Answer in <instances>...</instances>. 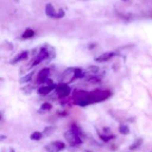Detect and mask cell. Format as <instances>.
<instances>
[{"instance_id": "6da1fadb", "label": "cell", "mask_w": 152, "mask_h": 152, "mask_svg": "<svg viewBox=\"0 0 152 152\" xmlns=\"http://www.w3.org/2000/svg\"><path fill=\"white\" fill-rule=\"evenodd\" d=\"M80 136V134H78L75 132H74L72 129H70V130L67 131L64 134V137H65V139L72 146H77V145H80L83 142Z\"/></svg>"}, {"instance_id": "7a4b0ae2", "label": "cell", "mask_w": 152, "mask_h": 152, "mask_svg": "<svg viewBox=\"0 0 152 152\" xmlns=\"http://www.w3.org/2000/svg\"><path fill=\"white\" fill-rule=\"evenodd\" d=\"M65 148V143L61 141H55V142H50L45 146V149L47 152H59Z\"/></svg>"}, {"instance_id": "3957f363", "label": "cell", "mask_w": 152, "mask_h": 152, "mask_svg": "<svg viewBox=\"0 0 152 152\" xmlns=\"http://www.w3.org/2000/svg\"><path fill=\"white\" fill-rule=\"evenodd\" d=\"M56 92H57L59 97L64 98L68 96L71 93V88L69 86H67L66 84H60L56 86Z\"/></svg>"}, {"instance_id": "277c9868", "label": "cell", "mask_w": 152, "mask_h": 152, "mask_svg": "<svg viewBox=\"0 0 152 152\" xmlns=\"http://www.w3.org/2000/svg\"><path fill=\"white\" fill-rule=\"evenodd\" d=\"M48 56H49L48 51L46 50V48H42L41 49V50H40L39 53L38 54V56H37V58H36L35 61H34V63H33L31 68H32V67H34L35 65H39L40 62H42L43 60H45V59H47Z\"/></svg>"}, {"instance_id": "5b68a950", "label": "cell", "mask_w": 152, "mask_h": 152, "mask_svg": "<svg viewBox=\"0 0 152 152\" xmlns=\"http://www.w3.org/2000/svg\"><path fill=\"white\" fill-rule=\"evenodd\" d=\"M117 53L114 51L105 52V53H102V54H101L100 56L96 57V59H95V60L98 62H107V61L110 60L111 58L117 56Z\"/></svg>"}, {"instance_id": "8992f818", "label": "cell", "mask_w": 152, "mask_h": 152, "mask_svg": "<svg viewBox=\"0 0 152 152\" xmlns=\"http://www.w3.org/2000/svg\"><path fill=\"white\" fill-rule=\"evenodd\" d=\"M45 14L50 18H54L58 19V12L56 13L54 10V7H53L51 4L48 3L45 6Z\"/></svg>"}, {"instance_id": "52a82bcc", "label": "cell", "mask_w": 152, "mask_h": 152, "mask_svg": "<svg viewBox=\"0 0 152 152\" xmlns=\"http://www.w3.org/2000/svg\"><path fill=\"white\" fill-rule=\"evenodd\" d=\"M49 75H50V69L48 68H43L38 74V81L41 82V83L46 82L48 79Z\"/></svg>"}, {"instance_id": "ba28073f", "label": "cell", "mask_w": 152, "mask_h": 152, "mask_svg": "<svg viewBox=\"0 0 152 152\" xmlns=\"http://www.w3.org/2000/svg\"><path fill=\"white\" fill-rule=\"evenodd\" d=\"M56 85L52 84V85H48V86H45V87H41L39 88L38 93L39 94L42 95H46L48 94H49L50 92H51L52 91L54 90V89L56 88Z\"/></svg>"}, {"instance_id": "9c48e42d", "label": "cell", "mask_w": 152, "mask_h": 152, "mask_svg": "<svg viewBox=\"0 0 152 152\" xmlns=\"http://www.w3.org/2000/svg\"><path fill=\"white\" fill-rule=\"evenodd\" d=\"M27 57H28V52L27 51L22 52L20 54H19L18 56H16V57H15L14 59L11 61V64H16V63H17V62H21V61L27 59Z\"/></svg>"}, {"instance_id": "30bf717a", "label": "cell", "mask_w": 152, "mask_h": 152, "mask_svg": "<svg viewBox=\"0 0 152 152\" xmlns=\"http://www.w3.org/2000/svg\"><path fill=\"white\" fill-rule=\"evenodd\" d=\"M34 74V71H31V72H30L29 74H28L27 75L24 76L23 77H22V78L19 80V83H20V84H25V83H28V82H30L31 80H32Z\"/></svg>"}, {"instance_id": "8fae6325", "label": "cell", "mask_w": 152, "mask_h": 152, "mask_svg": "<svg viewBox=\"0 0 152 152\" xmlns=\"http://www.w3.org/2000/svg\"><path fill=\"white\" fill-rule=\"evenodd\" d=\"M84 77V74L83 73L82 70L80 68H75L74 70V75H73L72 79L71 80V82L73 81L74 80H77V79H80V78H83Z\"/></svg>"}, {"instance_id": "7c38bea8", "label": "cell", "mask_w": 152, "mask_h": 152, "mask_svg": "<svg viewBox=\"0 0 152 152\" xmlns=\"http://www.w3.org/2000/svg\"><path fill=\"white\" fill-rule=\"evenodd\" d=\"M34 35V31H33L32 29L28 28V29H27L26 31L23 33V34H22V38H24V39H29V38H31V37H32Z\"/></svg>"}, {"instance_id": "4fadbf2b", "label": "cell", "mask_w": 152, "mask_h": 152, "mask_svg": "<svg viewBox=\"0 0 152 152\" xmlns=\"http://www.w3.org/2000/svg\"><path fill=\"white\" fill-rule=\"evenodd\" d=\"M42 137V134L41 132H35L31 135V140H35V141H38L40 140Z\"/></svg>"}, {"instance_id": "5bb4252c", "label": "cell", "mask_w": 152, "mask_h": 152, "mask_svg": "<svg viewBox=\"0 0 152 152\" xmlns=\"http://www.w3.org/2000/svg\"><path fill=\"white\" fill-rule=\"evenodd\" d=\"M55 132V127L53 126H48V127L45 128L44 131H43V134L45 136H50V134Z\"/></svg>"}, {"instance_id": "9a60e30c", "label": "cell", "mask_w": 152, "mask_h": 152, "mask_svg": "<svg viewBox=\"0 0 152 152\" xmlns=\"http://www.w3.org/2000/svg\"><path fill=\"white\" fill-rule=\"evenodd\" d=\"M142 139L137 140L135 141V142H134V143L132 144V145H131L130 147H129V148H130L131 150L137 149V148H138L140 146L141 144H142Z\"/></svg>"}, {"instance_id": "2e32d148", "label": "cell", "mask_w": 152, "mask_h": 152, "mask_svg": "<svg viewBox=\"0 0 152 152\" xmlns=\"http://www.w3.org/2000/svg\"><path fill=\"white\" fill-rule=\"evenodd\" d=\"M119 131H120V133L123 135H127L130 133V130H129V127L127 126H125V125L120 126Z\"/></svg>"}, {"instance_id": "e0dca14e", "label": "cell", "mask_w": 152, "mask_h": 152, "mask_svg": "<svg viewBox=\"0 0 152 152\" xmlns=\"http://www.w3.org/2000/svg\"><path fill=\"white\" fill-rule=\"evenodd\" d=\"M99 137H100V139L102 140L103 142H108V141H110L111 140L115 138V136H113V135H100Z\"/></svg>"}, {"instance_id": "ac0fdd59", "label": "cell", "mask_w": 152, "mask_h": 152, "mask_svg": "<svg viewBox=\"0 0 152 152\" xmlns=\"http://www.w3.org/2000/svg\"><path fill=\"white\" fill-rule=\"evenodd\" d=\"M51 108H52V105H50V104L46 102V103L42 104V105H41L40 109L42 110V111H49V110L51 109Z\"/></svg>"}, {"instance_id": "d6986e66", "label": "cell", "mask_w": 152, "mask_h": 152, "mask_svg": "<svg viewBox=\"0 0 152 152\" xmlns=\"http://www.w3.org/2000/svg\"><path fill=\"white\" fill-rule=\"evenodd\" d=\"M6 138V137H4V136H2V135H1V140H3V139H5Z\"/></svg>"}, {"instance_id": "ffe728a7", "label": "cell", "mask_w": 152, "mask_h": 152, "mask_svg": "<svg viewBox=\"0 0 152 152\" xmlns=\"http://www.w3.org/2000/svg\"><path fill=\"white\" fill-rule=\"evenodd\" d=\"M10 152H15V151H14V150L13 149V148H10Z\"/></svg>"}, {"instance_id": "44dd1931", "label": "cell", "mask_w": 152, "mask_h": 152, "mask_svg": "<svg viewBox=\"0 0 152 152\" xmlns=\"http://www.w3.org/2000/svg\"><path fill=\"white\" fill-rule=\"evenodd\" d=\"M86 152H90V151H86Z\"/></svg>"}]
</instances>
